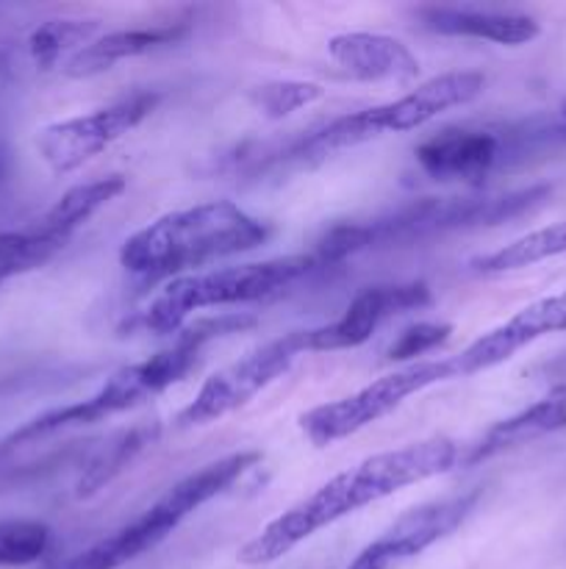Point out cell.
<instances>
[{"label":"cell","mask_w":566,"mask_h":569,"mask_svg":"<svg viewBox=\"0 0 566 569\" xmlns=\"http://www.w3.org/2000/svg\"><path fill=\"white\" fill-rule=\"evenodd\" d=\"M455 461H458V445L447 437L422 439L405 448L370 456L266 522L247 545H242L236 559L247 567L272 565L322 528H331L333 522L355 515L364 506L392 498L394 492L444 476L453 470Z\"/></svg>","instance_id":"cell-1"},{"label":"cell","mask_w":566,"mask_h":569,"mask_svg":"<svg viewBox=\"0 0 566 569\" xmlns=\"http://www.w3.org/2000/svg\"><path fill=\"white\" fill-rule=\"evenodd\" d=\"M270 226L231 200L166 211L122 242L120 264L144 281L181 278L183 272L247 253L270 239Z\"/></svg>","instance_id":"cell-2"},{"label":"cell","mask_w":566,"mask_h":569,"mask_svg":"<svg viewBox=\"0 0 566 569\" xmlns=\"http://www.w3.org/2000/svg\"><path fill=\"white\" fill-rule=\"evenodd\" d=\"M250 326H253L250 317L236 315L216 317V320H200L194 322V326L181 328V331L175 333V342L166 345L164 350L153 353L150 359L117 370L92 398L61 406V409L53 411H44V415L33 417L31 422L17 428V431L6 439L3 448L37 442V439L67 431V428L92 426V422L105 420V417L122 415V411L133 409V406L144 403V400H153L155 395L166 392V389L175 387L178 381H183V376L198 365L200 353H203V348L211 339L242 331V328Z\"/></svg>","instance_id":"cell-3"},{"label":"cell","mask_w":566,"mask_h":569,"mask_svg":"<svg viewBox=\"0 0 566 569\" xmlns=\"http://www.w3.org/2000/svg\"><path fill=\"white\" fill-rule=\"evenodd\" d=\"M547 187L519 189V192L499 194V198H425L403 206L394 214L375 217L366 222H347L336 226L316 248V259L322 264L342 261L358 250L377 248V244L411 242V239L436 237L447 231H466V228L497 226L527 214L547 198Z\"/></svg>","instance_id":"cell-4"},{"label":"cell","mask_w":566,"mask_h":569,"mask_svg":"<svg viewBox=\"0 0 566 569\" xmlns=\"http://www.w3.org/2000/svg\"><path fill=\"white\" fill-rule=\"evenodd\" d=\"M322 261L316 253L286 256V259L259 261V264L220 267V270L189 272L164 283L144 309L142 322L153 333H178L189 326V317L203 309L253 303L294 287L300 278L316 270Z\"/></svg>","instance_id":"cell-5"},{"label":"cell","mask_w":566,"mask_h":569,"mask_svg":"<svg viewBox=\"0 0 566 569\" xmlns=\"http://www.w3.org/2000/svg\"><path fill=\"white\" fill-rule=\"evenodd\" d=\"M483 87H486V78L481 72H444V76L420 83V87L411 89L403 98L392 100V103L336 117L325 128L303 139L297 153L327 156L336 153V150L364 144L370 139L383 137V133L414 131V128L436 120L442 111L472 103L483 92Z\"/></svg>","instance_id":"cell-6"},{"label":"cell","mask_w":566,"mask_h":569,"mask_svg":"<svg viewBox=\"0 0 566 569\" xmlns=\"http://www.w3.org/2000/svg\"><path fill=\"white\" fill-rule=\"evenodd\" d=\"M453 378H458V367H455L453 356L449 359L414 361V365H405L403 370H394L388 376L377 378V381L366 383V387L347 395V398L331 400V403L305 411L300 417V428H303L311 445L327 448V445L353 437V433L364 431L372 422L383 420L408 398L425 392L427 387L453 381Z\"/></svg>","instance_id":"cell-7"},{"label":"cell","mask_w":566,"mask_h":569,"mask_svg":"<svg viewBox=\"0 0 566 569\" xmlns=\"http://www.w3.org/2000/svg\"><path fill=\"white\" fill-rule=\"evenodd\" d=\"M211 500H214L211 483L198 472H192L183 481H178L170 492L161 495L137 520L125 522L114 533L94 542L92 548L81 550V553L70 556V559L48 569H120L131 565L139 556L153 550L155 545L164 542L186 517H192L194 511L203 509Z\"/></svg>","instance_id":"cell-8"},{"label":"cell","mask_w":566,"mask_h":569,"mask_svg":"<svg viewBox=\"0 0 566 569\" xmlns=\"http://www.w3.org/2000/svg\"><path fill=\"white\" fill-rule=\"evenodd\" d=\"M305 353L303 331H292L281 339L261 345V348L250 350L239 361L228 365L225 370L214 372L209 381L200 387L192 403L178 415V426L194 428L209 426V422L222 420V417L233 415L242 406H247L261 389L270 387L272 381L289 372V367Z\"/></svg>","instance_id":"cell-9"},{"label":"cell","mask_w":566,"mask_h":569,"mask_svg":"<svg viewBox=\"0 0 566 569\" xmlns=\"http://www.w3.org/2000/svg\"><path fill=\"white\" fill-rule=\"evenodd\" d=\"M549 142L544 122L492 131V128H444L416 148V164L436 181L481 183L511 150Z\"/></svg>","instance_id":"cell-10"},{"label":"cell","mask_w":566,"mask_h":569,"mask_svg":"<svg viewBox=\"0 0 566 569\" xmlns=\"http://www.w3.org/2000/svg\"><path fill=\"white\" fill-rule=\"evenodd\" d=\"M155 103H159V94L137 92L89 114L50 122L37 133L39 156L55 176H67L103 153L111 142L133 131L155 109Z\"/></svg>","instance_id":"cell-11"},{"label":"cell","mask_w":566,"mask_h":569,"mask_svg":"<svg viewBox=\"0 0 566 569\" xmlns=\"http://www.w3.org/2000/svg\"><path fill=\"white\" fill-rule=\"evenodd\" d=\"M481 500V489L475 492L447 495V498L427 500V503L414 506L403 517L394 520L377 539H372L347 569H397L405 561L416 559L433 545L447 539L455 528L464 526L466 517L475 511Z\"/></svg>","instance_id":"cell-12"},{"label":"cell","mask_w":566,"mask_h":569,"mask_svg":"<svg viewBox=\"0 0 566 569\" xmlns=\"http://www.w3.org/2000/svg\"><path fill=\"white\" fill-rule=\"evenodd\" d=\"M431 303L427 283H392V287H370L353 298L338 320L320 328H305V353H325V350H347L364 345L377 331L386 317L403 311L422 309Z\"/></svg>","instance_id":"cell-13"},{"label":"cell","mask_w":566,"mask_h":569,"mask_svg":"<svg viewBox=\"0 0 566 569\" xmlns=\"http://www.w3.org/2000/svg\"><path fill=\"white\" fill-rule=\"evenodd\" d=\"M560 331H566V289L558 295H549V298L533 300L530 306L516 311L503 326L483 333L469 348L453 356L455 367H458V378H469L483 370H492V367L514 359L522 348L533 345L536 339Z\"/></svg>","instance_id":"cell-14"},{"label":"cell","mask_w":566,"mask_h":569,"mask_svg":"<svg viewBox=\"0 0 566 569\" xmlns=\"http://www.w3.org/2000/svg\"><path fill=\"white\" fill-rule=\"evenodd\" d=\"M327 53L361 81L408 83L420 76V59L408 44L386 33H338L327 42Z\"/></svg>","instance_id":"cell-15"},{"label":"cell","mask_w":566,"mask_h":569,"mask_svg":"<svg viewBox=\"0 0 566 569\" xmlns=\"http://www.w3.org/2000/svg\"><path fill=\"white\" fill-rule=\"evenodd\" d=\"M422 26L442 37L486 39L494 44H527L542 33V26L530 14L519 11L472 9V6H422L416 9Z\"/></svg>","instance_id":"cell-16"},{"label":"cell","mask_w":566,"mask_h":569,"mask_svg":"<svg viewBox=\"0 0 566 569\" xmlns=\"http://www.w3.org/2000/svg\"><path fill=\"white\" fill-rule=\"evenodd\" d=\"M558 431H566V383L555 387L553 392H547L542 400L522 409L519 415L499 420L497 426L488 428L481 442L472 445L464 461L469 467L481 465V461L492 459V456L514 450L519 445H530L536 439Z\"/></svg>","instance_id":"cell-17"},{"label":"cell","mask_w":566,"mask_h":569,"mask_svg":"<svg viewBox=\"0 0 566 569\" xmlns=\"http://www.w3.org/2000/svg\"><path fill=\"white\" fill-rule=\"evenodd\" d=\"M189 22L175 20L166 22V26H153V28H131V31H111L105 37H98L94 42H89L87 48L78 50L75 56L64 61V76L67 78H92L100 72L111 70L120 61L133 59V56H144L150 50H159L164 44L178 42V39L186 37Z\"/></svg>","instance_id":"cell-18"},{"label":"cell","mask_w":566,"mask_h":569,"mask_svg":"<svg viewBox=\"0 0 566 569\" xmlns=\"http://www.w3.org/2000/svg\"><path fill=\"white\" fill-rule=\"evenodd\" d=\"M128 181L122 176H105L98 181L78 183V187L67 189L48 211L37 220V228L50 237L53 242L67 244L72 233L83 226L87 220H92L103 206H109L111 200L120 198L125 192Z\"/></svg>","instance_id":"cell-19"},{"label":"cell","mask_w":566,"mask_h":569,"mask_svg":"<svg viewBox=\"0 0 566 569\" xmlns=\"http://www.w3.org/2000/svg\"><path fill=\"white\" fill-rule=\"evenodd\" d=\"M555 256H566V220L525 233L494 253L481 256L477 261H472V267L483 276H497V272L522 270V267L538 264V261L555 259Z\"/></svg>","instance_id":"cell-20"},{"label":"cell","mask_w":566,"mask_h":569,"mask_svg":"<svg viewBox=\"0 0 566 569\" xmlns=\"http://www.w3.org/2000/svg\"><path fill=\"white\" fill-rule=\"evenodd\" d=\"M155 437H159V426H137L109 439L83 470L81 481H78V498H92L105 483L114 481Z\"/></svg>","instance_id":"cell-21"},{"label":"cell","mask_w":566,"mask_h":569,"mask_svg":"<svg viewBox=\"0 0 566 569\" xmlns=\"http://www.w3.org/2000/svg\"><path fill=\"white\" fill-rule=\"evenodd\" d=\"M98 20H50L39 26L28 39V50L39 70H50L59 64L67 53L75 56L78 50L94 42Z\"/></svg>","instance_id":"cell-22"},{"label":"cell","mask_w":566,"mask_h":569,"mask_svg":"<svg viewBox=\"0 0 566 569\" xmlns=\"http://www.w3.org/2000/svg\"><path fill=\"white\" fill-rule=\"evenodd\" d=\"M64 244L44 237L37 226L28 231H6L0 233V287L11 278L31 272L37 267L48 264Z\"/></svg>","instance_id":"cell-23"},{"label":"cell","mask_w":566,"mask_h":569,"mask_svg":"<svg viewBox=\"0 0 566 569\" xmlns=\"http://www.w3.org/2000/svg\"><path fill=\"white\" fill-rule=\"evenodd\" d=\"M50 548V528L39 520H0V567H26Z\"/></svg>","instance_id":"cell-24"},{"label":"cell","mask_w":566,"mask_h":569,"mask_svg":"<svg viewBox=\"0 0 566 569\" xmlns=\"http://www.w3.org/2000/svg\"><path fill=\"white\" fill-rule=\"evenodd\" d=\"M325 94L320 83L311 81H272L255 92V106L264 111L270 120H281V117L294 114L297 109L316 103Z\"/></svg>","instance_id":"cell-25"},{"label":"cell","mask_w":566,"mask_h":569,"mask_svg":"<svg viewBox=\"0 0 566 569\" xmlns=\"http://www.w3.org/2000/svg\"><path fill=\"white\" fill-rule=\"evenodd\" d=\"M449 333H453V326H447V322H420V326H411L408 331L400 333V337L388 345L386 356L392 361L416 359V356L431 353L438 345L447 342Z\"/></svg>","instance_id":"cell-26"}]
</instances>
